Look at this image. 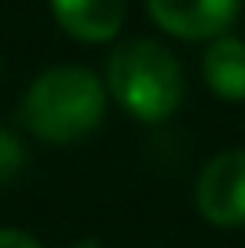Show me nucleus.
<instances>
[{"label": "nucleus", "mask_w": 245, "mask_h": 248, "mask_svg": "<svg viewBox=\"0 0 245 248\" xmlns=\"http://www.w3.org/2000/svg\"><path fill=\"white\" fill-rule=\"evenodd\" d=\"M108 111L104 81L81 64L41 71L20 97V121L44 144H78L94 134Z\"/></svg>", "instance_id": "1"}, {"label": "nucleus", "mask_w": 245, "mask_h": 248, "mask_svg": "<svg viewBox=\"0 0 245 248\" xmlns=\"http://www.w3.org/2000/svg\"><path fill=\"white\" fill-rule=\"evenodd\" d=\"M195 208L215 228L245 225V148H229L208 158L195 181Z\"/></svg>", "instance_id": "3"}, {"label": "nucleus", "mask_w": 245, "mask_h": 248, "mask_svg": "<svg viewBox=\"0 0 245 248\" xmlns=\"http://www.w3.org/2000/svg\"><path fill=\"white\" fill-rule=\"evenodd\" d=\"M202 81L222 101H245V41L222 34L202 54Z\"/></svg>", "instance_id": "6"}, {"label": "nucleus", "mask_w": 245, "mask_h": 248, "mask_svg": "<svg viewBox=\"0 0 245 248\" xmlns=\"http://www.w3.org/2000/svg\"><path fill=\"white\" fill-rule=\"evenodd\" d=\"M57 27L81 44H108L124 27V0H50Z\"/></svg>", "instance_id": "5"}, {"label": "nucleus", "mask_w": 245, "mask_h": 248, "mask_svg": "<svg viewBox=\"0 0 245 248\" xmlns=\"http://www.w3.org/2000/svg\"><path fill=\"white\" fill-rule=\"evenodd\" d=\"M0 248H44V245L24 228H0Z\"/></svg>", "instance_id": "8"}, {"label": "nucleus", "mask_w": 245, "mask_h": 248, "mask_svg": "<svg viewBox=\"0 0 245 248\" xmlns=\"http://www.w3.org/2000/svg\"><path fill=\"white\" fill-rule=\"evenodd\" d=\"M108 97L134 121L162 124L185 104V71L178 57L151 37L118 44L104 64Z\"/></svg>", "instance_id": "2"}, {"label": "nucleus", "mask_w": 245, "mask_h": 248, "mask_svg": "<svg viewBox=\"0 0 245 248\" xmlns=\"http://www.w3.org/2000/svg\"><path fill=\"white\" fill-rule=\"evenodd\" d=\"M27 161H31V155H27V144L20 141V134L10 127H0V185L17 181L27 171Z\"/></svg>", "instance_id": "7"}, {"label": "nucleus", "mask_w": 245, "mask_h": 248, "mask_svg": "<svg viewBox=\"0 0 245 248\" xmlns=\"http://www.w3.org/2000/svg\"><path fill=\"white\" fill-rule=\"evenodd\" d=\"M71 248H101L98 242H78V245H71Z\"/></svg>", "instance_id": "9"}, {"label": "nucleus", "mask_w": 245, "mask_h": 248, "mask_svg": "<svg viewBox=\"0 0 245 248\" xmlns=\"http://www.w3.org/2000/svg\"><path fill=\"white\" fill-rule=\"evenodd\" d=\"M148 17L168 37L178 41H215L239 20L242 0H145Z\"/></svg>", "instance_id": "4"}]
</instances>
